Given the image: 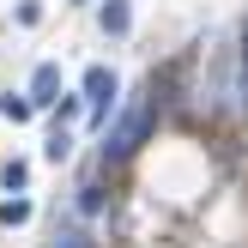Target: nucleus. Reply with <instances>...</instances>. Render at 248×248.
<instances>
[{
  "mask_svg": "<svg viewBox=\"0 0 248 248\" xmlns=\"http://www.w3.org/2000/svg\"><path fill=\"white\" fill-rule=\"evenodd\" d=\"M145 133H152V91L127 97V109H121V121L103 133V164H121V157H133L145 145Z\"/></svg>",
  "mask_w": 248,
  "mask_h": 248,
  "instance_id": "f257e3e1",
  "label": "nucleus"
},
{
  "mask_svg": "<svg viewBox=\"0 0 248 248\" xmlns=\"http://www.w3.org/2000/svg\"><path fill=\"white\" fill-rule=\"evenodd\" d=\"M85 103H91V121H109V103H115V73L109 67L85 73Z\"/></svg>",
  "mask_w": 248,
  "mask_h": 248,
  "instance_id": "f03ea898",
  "label": "nucleus"
},
{
  "mask_svg": "<svg viewBox=\"0 0 248 248\" xmlns=\"http://www.w3.org/2000/svg\"><path fill=\"white\" fill-rule=\"evenodd\" d=\"M61 67H55V61H43V67H36V79H31V109H55L61 103Z\"/></svg>",
  "mask_w": 248,
  "mask_h": 248,
  "instance_id": "7ed1b4c3",
  "label": "nucleus"
},
{
  "mask_svg": "<svg viewBox=\"0 0 248 248\" xmlns=\"http://www.w3.org/2000/svg\"><path fill=\"white\" fill-rule=\"evenodd\" d=\"M127 24H133V6H127V0H103V31H109V36H121Z\"/></svg>",
  "mask_w": 248,
  "mask_h": 248,
  "instance_id": "20e7f679",
  "label": "nucleus"
},
{
  "mask_svg": "<svg viewBox=\"0 0 248 248\" xmlns=\"http://www.w3.org/2000/svg\"><path fill=\"white\" fill-rule=\"evenodd\" d=\"M0 115H6V121H31L36 109H31V97H18V91H6V97H0Z\"/></svg>",
  "mask_w": 248,
  "mask_h": 248,
  "instance_id": "39448f33",
  "label": "nucleus"
},
{
  "mask_svg": "<svg viewBox=\"0 0 248 248\" xmlns=\"http://www.w3.org/2000/svg\"><path fill=\"white\" fill-rule=\"evenodd\" d=\"M0 182H6V188H24V182H31V164H24V157H12V164H0Z\"/></svg>",
  "mask_w": 248,
  "mask_h": 248,
  "instance_id": "423d86ee",
  "label": "nucleus"
},
{
  "mask_svg": "<svg viewBox=\"0 0 248 248\" xmlns=\"http://www.w3.org/2000/svg\"><path fill=\"white\" fill-rule=\"evenodd\" d=\"M24 218H31V200H6L0 206V224H24Z\"/></svg>",
  "mask_w": 248,
  "mask_h": 248,
  "instance_id": "0eeeda50",
  "label": "nucleus"
},
{
  "mask_svg": "<svg viewBox=\"0 0 248 248\" xmlns=\"http://www.w3.org/2000/svg\"><path fill=\"white\" fill-rule=\"evenodd\" d=\"M73 152V145H67V127H55V140H48V157H55V164H61V157H67Z\"/></svg>",
  "mask_w": 248,
  "mask_h": 248,
  "instance_id": "6e6552de",
  "label": "nucleus"
},
{
  "mask_svg": "<svg viewBox=\"0 0 248 248\" xmlns=\"http://www.w3.org/2000/svg\"><path fill=\"white\" fill-rule=\"evenodd\" d=\"M55 248H91V242H85V236H79V230H67V236H61Z\"/></svg>",
  "mask_w": 248,
  "mask_h": 248,
  "instance_id": "1a4fd4ad",
  "label": "nucleus"
},
{
  "mask_svg": "<svg viewBox=\"0 0 248 248\" xmlns=\"http://www.w3.org/2000/svg\"><path fill=\"white\" fill-rule=\"evenodd\" d=\"M242 73H248V55H242Z\"/></svg>",
  "mask_w": 248,
  "mask_h": 248,
  "instance_id": "9d476101",
  "label": "nucleus"
}]
</instances>
